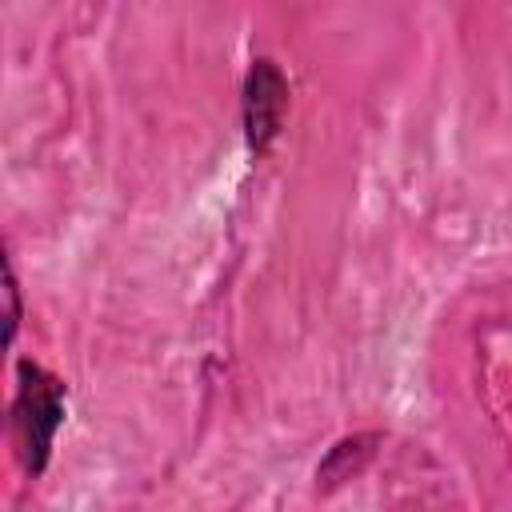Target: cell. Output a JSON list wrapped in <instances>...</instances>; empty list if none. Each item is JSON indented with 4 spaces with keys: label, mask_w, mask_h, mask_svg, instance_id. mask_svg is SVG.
Masks as SVG:
<instances>
[{
    "label": "cell",
    "mask_w": 512,
    "mask_h": 512,
    "mask_svg": "<svg viewBox=\"0 0 512 512\" xmlns=\"http://www.w3.org/2000/svg\"><path fill=\"white\" fill-rule=\"evenodd\" d=\"M64 380L44 372L32 360L16 364V400H12V432H16V452L28 476H40L48 456H52V440L56 428L64 424Z\"/></svg>",
    "instance_id": "6da1fadb"
},
{
    "label": "cell",
    "mask_w": 512,
    "mask_h": 512,
    "mask_svg": "<svg viewBox=\"0 0 512 512\" xmlns=\"http://www.w3.org/2000/svg\"><path fill=\"white\" fill-rule=\"evenodd\" d=\"M284 112H288V80L276 68V60L260 56L244 80V136L256 156H264L280 136Z\"/></svg>",
    "instance_id": "7a4b0ae2"
},
{
    "label": "cell",
    "mask_w": 512,
    "mask_h": 512,
    "mask_svg": "<svg viewBox=\"0 0 512 512\" xmlns=\"http://www.w3.org/2000/svg\"><path fill=\"white\" fill-rule=\"evenodd\" d=\"M4 296H8V344H12L16 324H20V296H16V276H12V264H4Z\"/></svg>",
    "instance_id": "3957f363"
}]
</instances>
